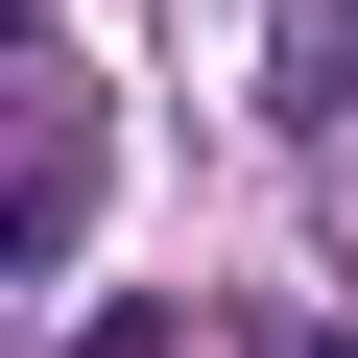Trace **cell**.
Masks as SVG:
<instances>
[{
  "label": "cell",
  "instance_id": "obj_1",
  "mask_svg": "<svg viewBox=\"0 0 358 358\" xmlns=\"http://www.w3.org/2000/svg\"><path fill=\"white\" fill-rule=\"evenodd\" d=\"M0 263H48V192H0Z\"/></svg>",
  "mask_w": 358,
  "mask_h": 358
},
{
  "label": "cell",
  "instance_id": "obj_3",
  "mask_svg": "<svg viewBox=\"0 0 358 358\" xmlns=\"http://www.w3.org/2000/svg\"><path fill=\"white\" fill-rule=\"evenodd\" d=\"M0 48H24V0H0Z\"/></svg>",
  "mask_w": 358,
  "mask_h": 358
},
{
  "label": "cell",
  "instance_id": "obj_2",
  "mask_svg": "<svg viewBox=\"0 0 358 358\" xmlns=\"http://www.w3.org/2000/svg\"><path fill=\"white\" fill-rule=\"evenodd\" d=\"M287 358H358V334H287Z\"/></svg>",
  "mask_w": 358,
  "mask_h": 358
}]
</instances>
